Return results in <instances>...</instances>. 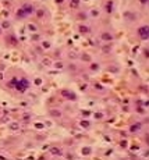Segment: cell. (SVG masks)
<instances>
[{"label": "cell", "mask_w": 149, "mask_h": 160, "mask_svg": "<svg viewBox=\"0 0 149 160\" xmlns=\"http://www.w3.org/2000/svg\"><path fill=\"white\" fill-rule=\"evenodd\" d=\"M138 35H139V38L144 40H146L149 38V27L148 25H144V27H141L138 29Z\"/></svg>", "instance_id": "cell-1"}, {"label": "cell", "mask_w": 149, "mask_h": 160, "mask_svg": "<svg viewBox=\"0 0 149 160\" xmlns=\"http://www.w3.org/2000/svg\"><path fill=\"white\" fill-rule=\"evenodd\" d=\"M31 13H32V7H31V6H25V7H22V9L20 10V13H18V17L29 15Z\"/></svg>", "instance_id": "cell-2"}, {"label": "cell", "mask_w": 149, "mask_h": 160, "mask_svg": "<svg viewBox=\"0 0 149 160\" xmlns=\"http://www.w3.org/2000/svg\"><path fill=\"white\" fill-rule=\"evenodd\" d=\"M63 95H66V96H70V97H73V99L75 97V96H74L73 93H68V92H63Z\"/></svg>", "instance_id": "cell-3"}, {"label": "cell", "mask_w": 149, "mask_h": 160, "mask_svg": "<svg viewBox=\"0 0 149 160\" xmlns=\"http://www.w3.org/2000/svg\"><path fill=\"white\" fill-rule=\"evenodd\" d=\"M141 1H142V3H146V0H141Z\"/></svg>", "instance_id": "cell-4"}]
</instances>
